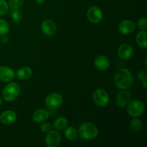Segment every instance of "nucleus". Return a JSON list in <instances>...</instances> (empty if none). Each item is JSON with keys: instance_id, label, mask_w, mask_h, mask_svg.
<instances>
[{"instance_id": "4", "label": "nucleus", "mask_w": 147, "mask_h": 147, "mask_svg": "<svg viewBox=\"0 0 147 147\" xmlns=\"http://www.w3.org/2000/svg\"><path fill=\"white\" fill-rule=\"evenodd\" d=\"M145 111L144 103L139 100H132L129 102L127 107L128 114L134 118L142 116Z\"/></svg>"}, {"instance_id": "21", "label": "nucleus", "mask_w": 147, "mask_h": 147, "mask_svg": "<svg viewBox=\"0 0 147 147\" xmlns=\"http://www.w3.org/2000/svg\"><path fill=\"white\" fill-rule=\"evenodd\" d=\"M130 127L134 132H139L142 129L143 123H142V121L139 120V119H134L131 121Z\"/></svg>"}, {"instance_id": "28", "label": "nucleus", "mask_w": 147, "mask_h": 147, "mask_svg": "<svg viewBox=\"0 0 147 147\" xmlns=\"http://www.w3.org/2000/svg\"><path fill=\"white\" fill-rule=\"evenodd\" d=\"M146 73L144 70H140L138 73V78H139V80H142L143 78H144L146 77Z\"/></svg>"}, {"instance_id": "31", "label": "nucleus", "mask_w": 147, "mask_h": 147, "mask_svg": "<svg viewBox=\"0 0 147 147\" xmlns=\"http://www.w3.org/2000/svg\"><path fill=\"white\" fill-rule=\"evenodd\" d=\"M35 1L37 4H42V3L45 1V0H35Z\"/></svg>"}, {"instance_id": "10", "label": "nucleus", "mask_w": 147, "mask_h": 147, "mask_svg": "<svg viewBox=\"0 0 147 147\" xmlns=\"http://www.w3.org/2000/svg\"><path fill=\"white\" fill-rule=\"evenodd\" d=\"M136 28V24L132 20H123L118 25V29L121 34L127 35L133 32Z\"/></svg>"}, {"instance_id": "3", "label": "nucleus", "mask_w": 147, "mask_h": 147, "mask_svg": "<svg viewBox=\"0 0 147 147\" xmlns=\"http://www.w3.org/2000/svg\"><path fill=\"white\" fill-rule=\"evenodd\" d=\"M20 93V86L16 83H10L4 88L2 96L6 101H12L18 97Z\"/></svg>"}, {"instance_id": "33", "label": "nucleus", "mask_w": 147, "mask_h": 147, "mask_svg": "<svg viewBox=\"0 0 147 147\" xmlns=\"http://www.w3.org/2000/svg\"><path fill=\"white\" fill-rule=\"evenodd\" d=\"M146 61H147V59L146 58V59H145V65H147V63H146Z\"/></svg>"}, {"instance_id": "26", "label": "nucleus", "mask_w": 147, "mask_h": 147, "mask_svg": "<svg viewBox=\"0 0 147 147\" xmlns=\"http://www.w3.org/2000/svg\"><path fill=\"white\" fill-rule=\"evenodd\" d=\"M137 25L139 29L141 30H146L147 29V21L146 18H141L138 21Z\"/></svg>"}, {"instance_id": "16", "label": "nucleus", "mask_w": 147, "mask_h": 147, "mask_svg": "<svg viewBox=\"0 0 147 147\" xmlns=\"http://www.w3.org/2000/svg\"><path fill=\"white\" fill-rule=\"evenodd\" d=\"M49 116L50 113L48 111L44 109H40L35 111L33 113L32 119L37 123H42L47 120L49 118Z\"/></svg>"}, {"instance_id": "29", "label": "nucleus", "mask_w": 147, "mask_h": 147, "mask_svg": "<svg viewBox=\"0 0 147 147\" xmlns=\"http://www.w3.org/2000/svg\"><path fill=\"white\" fill-rule=\"evenodd\" d=\"M9 41V39L8 37H7L6 35H2V37L1 38V42L2 43H4V44H5V43L8 42Z\"/></svg>"}, {"instance_id": "18", "label": "nucleus", "mask_w": 147, "mask_h": 147, "mask_svg": "<svg viewBox=\"0 0 147 147\" xmlns=\"http://www.w3.org/2000/svg\"><path fill=\"white\" fill-rule=\"evenodd\" d=\"M67 125H68V121H67V119L63 117V116L58 117L53 122V127L57 131L65 130L67 128Z\"/></svg>"}, {"instance_id": "9", "label": "nucleus", "mask_w": 147, "mask_h": 147, "mask_svg": "<svg viewBox=\"0 0 147 147\" xmlns=\"http://www.w3.org/2000/svg\"><path fill=\"white\" fill-rule=\"evenodd\" d=\"M45 137L46 145L49 147H57L61 142V136L57 131H51L47 132Z\"/></svg>"}, {"instance_id": "24", "label": "nucleus", "mask_w": 147, "mask_h": 147, "mask_svg": "<svg viewBox=\"0 0 147 147\" xmlns=\"http://www.w3.org/2000/svg\"><path fill=\"white\" fill-rule=\"evenodd\" d=\"M24 0H9V7H11L12 9H19L22 6Z\"/></svg>"}, {"instance_id": "11", "label": "nucleus", "mask_w": 147, "mask_h": 147, "mask_svg": "<svg viewBox=\"0 0 147 147\" xmlns=\"http://www.w3.org/2000/svg\"><path fill=\"white\" fill-rule=\"evenodd\" d=\"M15 78V72L7 66H0V80L2 82L11 81Z\"/></svg>"}, {"instance_id": "22", "label": "nucleus", "mask_w": 147, "mask_h": 147, "mask_svg": "<svg viewBox=\"0 0 147 147\" xmlns=\"http://www.w3.org/2000/svg\"><path fill=\"white\" fill-rule=\"evenodd\" d=\"M9 31L8 22L4 19H0V35H6Z\"/></svg>"}, {"instance_id": "8", "label": "nucleus", "mask_w": 147, "mask_h": 147, "mask_svg": "<svg viewBox=\"0 0 147 147\" xmlns=\"http://www.w3.org/2000/svg\"><path fill=\"white\" fill-rule=\"evenodd\" d=\"M134 48L129 43H123L118 49V55L122 60H129L133 56Z\"/></svg>"}, {"instance_id": "14", "label": "nucleus", "mask_w": 147, "mask_h": 147, "mask_svg": "<svg viewBox=\"0 0 147 147\" xmlns=\"http://www.w3.org/2000/svg\"><path fill=\"white\" fill-rule=\"evenodd\" d=\"M17 120V115L13 111L7 110L0 115V121L4 125H11Z\"/></svg>"}, {"instance_id": "20", "label": "nucleus", "mask_w": 147, "mask_h": 147, "mask_svg": "<svg viewBox=\"0 0 147 147\" xmlns=\"http://www.w3.org/2000/svg\"><path fill=\"white\" fill-rule=\"evenodd\" d=\"M78 131L75 127L70 126V127L66 128L65 131V136L67 139L69 141H76L78 138Z\"/></svg>"}, {"instance_id": "6", "label": "nucleus", "mask_w": 147, "mask_h": 147, "mask_svg": "<svg viewBox=\"0 0 147 147\" xmlns=\"http://www.w3.org/2000/svg\"><path fill=\"white\" fill-rule=\"evenodd\" d=\"M63 98L60 93H53L46 97L45 103L47 109L50 110H55L63 104Z\"/></svg>"}, {"instance_id": "27", "label": "nucleus", "mask_w": 147, "mask_h": 147, "mask_svg": "<svg viewBox=\"0 0 147 147\" xmlns=\"http://www.w3.org/2000/svg\"><path fill=\"white\" fill-rule=\"evenodd\" d=\"M40 129H41V131L44 133H47V132L50 131L52 129V126L50 123H43L40 126Z\"/></svg>"}, {"instance_id": "25", "label": "nucleus", "mask_w": 147, "mask_h": 147, "mask_svg": "<svg viewBox=\"0 0 147 147\" xmlns=\"http://www.w3.org/2000/svg\"><path fill=\"white\" fill-rule=\"evenodd\" d=\"M9 4L4 0H0V16H4L8 12Z\"/></svg>"}, {"instance_id": "17", "label": "nucleus", "mask_w": 147, "mask_h": 147, "mask_svg": "<svg viewBox=\"0 0 147 147\" xmlns=\"http://www.w3.org/2000/svg\"><path fill=\"white\" fill-rule=\"evenodd\" d=\"M32 70L29 67H22L17 71L16 76L17 78L22 80H26L31 78L32 76Z\"/></svg>"}, {"instance_id": "12", "label": "nucleus", "mask_w": 147, "mask_h": 147, "mask_svg": "<svg viewBox=\"0 0 147 147\" xmlns=\"http://www.w3.org/2000/svg\"><path fill=\"white\" fill-rule=\"evenodd\" d=\"M42 31L47 36H53L57 32V27L55 23L50 20H45L42 22Z\"/></svg>"}, {"instance_id": "19", "label": "nucleus", "mask_w": 147, "mask_h": 147, "mask_svg": "<svg viewBox=\"0 0 147 147\" xmlns=\"http://www.w3.org/2000/svg\"><path fill=\"white\" fill-rule=\"evenodd\" d=\"M147 33L146 30H142L137 34L136 37L138 45L142 48H146L147 47Z\"/></svg>"}, {"instance_id": "7", "label": "nucleus", "mask_w": 147, "mask_h": 147, "mask_svg": "<svg viewBox=\"0 0 147 147\" xmlns=\"http://www.w3.org/2000/svg\"><path fill=\"white\" fill-rule=\"evenodd\" d=\"M87 17L90 22L97 24L101 21L103 18V12L99 7L93 6L88 9Z\"/></svg>"}, {"instance_id": "23", "label": "nucleus", "mask_w": 147, "mask_h": 147, "mask_svg": "<svg viewBox=\"0 0 147 147\" xmlns=\"http://www.w3.org/2000/svg\"><path fill=\"white\" fill-rule=\"evenodd\" d=\"M11 20L13 22L15 23H19L22 21V13L21 11L18 9H12L11 13Z\"/></svg>"}, {"instance_id": "32", "label": "nucleus", "mask_w": 147, "mask_h": 147, "mask_svg": "<svg viewBox=\"0 0 147 147\" xmlns=\"http://www.w3.org/2000/svg\"><path fill=\"white\" fill-rule=\"evenodd\" d=\"M1 104H2V99H1V98H0V106H1Z\"/></svg>"}, {"instance_id": "1", "label": "nucleus", "mask_w": 147, "mask_h": 147, "mask_svg": "<svg viewBox=\"0 0 147 147\" xmlns=\"http://www.w3.org/2000/svg\"><path fill=\"white\" fill-rule=\"evenodd\" d=\"M115 83L119 88L127 90L134 83V77L128 69L121 68L116 72L114 78Z\"/></svg>"}, {"instance_id": "15", "label": "nucleus", "mask_w": 147, "mask_h": 147, "mask_svg": "<svg viewBox=\"0 0 147 147\" xmlns=\"http://www.w3.org/2000/svg\"><path fill=\"white\" fill-rule=\"evenodd\" d=\"M94 65L100 70H106L110 66V60L106 56L99 55L95 59Z\"/></svg>"}, {"instance_id": "30", "label": "nucleus", "mask_w": 147, "mask_h": 147, "mask_svg": "<svg viewBox=\"0 0 147 147\" xmlns=\"http://www.w3.org/2000/svg\"><path fill=\"white\" fill-rule=\"evenodd\" d=\"M142 83H143L144 88L145 89H146L147 88V83H146V82H147V77H146V76L144 78L142 79Z\"/></svg>"}, {"instance_id": "13", "label": "nucleus", "mask_w": 147, "mask_h": 147, "mask_svg": "<svg viewBox=\"0 0 147 147\" xmlns=\"http://www.w3.org/2000/svg\"><path fill=\"white\" fill-rule=\"evenodd\" d=\"M131 97L130 93L126 90H123L117 93L116 97V103L119 107L123 108L129 104V102L131 101Z\"/></svg>"}, {"instance_id": "2", "label": "nucleus", "mask_w": 147, "mask_h": 147, "mask_svg": "<svg viewBox=\"0 0 147 147\" xmlns=\"http://www.w3.org/2000/svg\"><path fill=\"white\" fill-rule=\"evenodd\" d=\"M78 133L82 139L86 140H92L98 136V129L93 123L87 122L80 125Z\"/></svg>"}, {"instance_id": "5", "label": "nucleus", "mask_w": 147, "mask_h": 147, "mask_svg": "<svg viewBox=\"0 0 147 147\" xmlns=\"http://www.w3.org/2000/svg\"><path fill=\"white\" fill-rule=\"evenodd\" d=\"M93 100L96 105L99 107H104L109 103V96L107 92L102 88L96 89L93 94Z\"/></svg>"}]
</instances>
